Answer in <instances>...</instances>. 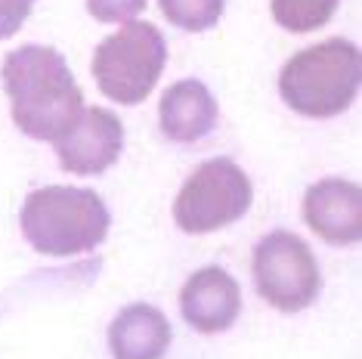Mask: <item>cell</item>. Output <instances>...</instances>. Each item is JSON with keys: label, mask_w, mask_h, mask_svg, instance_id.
Masks as SVG:
<instances>
[{"label": "cell", "mask_w": 362, "mask_h": 359, "mask_svg": "<svg viewBox=\"0 0 362 359\" xmlns=\"http://www.w3.org/2000/svg\"><path fill=\"white\" fill-rule=\"evenodd\" d=\"M146 10V0H87V13L96 22H130Z\"/></svg>", "instance_id": "14"}, {"label": "cell", "mask_w": 362, "mask_h": 359, "mask_svg": "<svg viewBox=\"0 0 362 359\" xmlns=\"http://www.w3.org/2000/svg\"><path fill=\"white\" fill-rule=\"evenodd\" d=\"M168 44L152 22H121V28L109 35L93 50V78L96 87L121 105H139L158 84Z\"/></svg>", "instance_id": "4"}, {"label": "cell", "mask_w": 362, "mask_h": 359, "mask_svg": "<svg viewBox=\"0 0 362 359\" xmlns=\"http://www.w3.org/2000/svg\"><path fill=\"white\" fill-rule=\"evenodd\" d=\"M303 220L328 245H353L362 239V189L350 180L328 177L303 195Z\"/></svg>", "instance_id": "8"}, {"label": "cell", "mask_w": 362, "mask_h": 359, "mask_svg": "<svg viewBox=\"0 0 362 359\" xmlns=\"http://www.w3.org/2000/svg\"><path fill=\"white\" fill-rule=\"evenodd\" d=\"M254 201L251 177L235 161L211 158L186 177L174 201V220L189 235L217 233L248 214Z\"/></svg>", "instance_id": "5"}, {"label": "cell", "mask_w": 362, "mask_h": 359, "mask_svg": "<svg viewBox=\"0 0 362 359\" xmlns=\"http://www.w3.org/2000/svg\"><path fill=\"white\" fill-rule=\"evenodd\" d=\"M0 75L10 96L13 124L28 140L56 143L84 109V93L65 56L53 47L25 44L6 53Z\"/></svg>", "instance_id": "1"}, {"label": "cell", "mask_w": 362, "mask_h": 359, "mask_svg": "<svg viewBox=\"0 0 362 359\" xmlns=\"http://www.w3.org/2000/svg\"><path fill=\"white\" fill-rule=\"evenodd\" d=\"M341 0H269L273 19L291 35H310V31L328 25Z\"/></svg>", "instance_id": "12"}, {"label": "cell", "mask_w": 362, "mask_h": 359, "mask_svg": "<svg viewBox=\"0 0 362 359\" xmlns=\"http://www.w3.org/2000/svg\"><path fill=\"white\" fill-rule=\"evenodd\" d=\"M254 285L269 307L282 313H300L322 288L319 264L300 235L276 230L263 235L254 248Z\"/></svg>", "instance_id": "6"}, {"label": "cell", "mask_w": 362, "mask_h": 359, "mask_svg": "<svg viewBox=\"0 0 362 359\" xmlns=\"http://www.w3.org/2000/svg\"><path fill=\"white\" fill-rule=\"evenodd\" d=\"M109 208L93 189L44 186L25 199L19 211L22 235L37 254L75 257L87 254L109 235Z\"/></svg>", "instance_id": "2"}, {"label": "cell", "mask_w": 362, "mask_h": 359, "mask_svg": "<svg viewBox=\"0 0 362 359\" xmlns=\"http://www.w3.org/2000/svg\"><path fill=\"white\" fill-rule=\"evenodd\" d=\"M180 310L183 319L202 334L229 331L242 313V288L223 266H204L186 279Z\"/></svg>", "instance_id": "9"}, {"label": "cell", "mask_w": 362, "mask_h": 359, "mask_svg": "<svg viewBox=\"0 0 362 359\" xmlns=\"http://www.w3.org/2000/svg\"><path fill=\"white\" fill-rule=\"evenodd\" d=\"M362 56L353 40L328 37L294 53L279 71V93L303 118H334L359 93Z\"/></svg>", "instance_id": "3"}, {"label": "cell", "mask_w": 362, "mask_h": 359, "mask_svg": "<svg viewBox=\"0 0 362 359\" xmlns=\"http://www.w3.org/2000/svg\"><path fill=\"white\" fill-rule=\"evenodd\" d=\"M220 109L217 100L202 81L186 78L170 84L161 93L158 102V121L161 134L174 143H199L217 127Z\"/></svg>", "instance_id": "10"}, {"label": "cell", "mask_w": 362, "mask_h": 359, "mask_svg": "<svg viewBox=\"0 0 362 359\" xmlns=\"http://www.w3.org/2000/svg\"><path fill=\"white\" fill-rule=\"evenodd\" d=\"M115 359H161L170 347V322L158 307L130 304L109 325Z\"/></svg>", "instance_id": "11"}, {"label": "cell", "mask_w": 362, "mask_h": 359, "mask_svg": "<svg viewBox=\"0 0 362 359\" xmlns=\"http://www.w3.org/2000/svg\"><path fill=\"white\" fill-rule=\"evenodd\" d=\"M158 6L170 25L199 35V31H208L220 22L226 0H158Z\"/></svg>", "instance_id": "13"}, {"label": "cell", "mask_w": 362, "mask_h": 359, "mask_svg": "<svg viewBox=\"0 0 362 359\" xmlns=\"http://www.w3.org/2000/svg\"><path fill=\"white\" fill-rule=\"evenodd\" d=\"M37 0H0V40L13 37L31 16Z\"/></svg>", "instance_id": "15"}, {"label": "cell", "mask_w": 362, "mask_h": 359, "mask_svg": "<svg viewBox=\"0 0 362 359\" xmlns=\"http://www.w3.org/2000/svg\"><path fill=\"white\" fill-rule=\"evenodd\" d=\"M53 146L62 170L78 177H96L105 174L121 158L124 127H121L115 112L93 105V109H81L75 124L65 130Z\"/></svg>", "instance_id": "7"}]
</instances>
